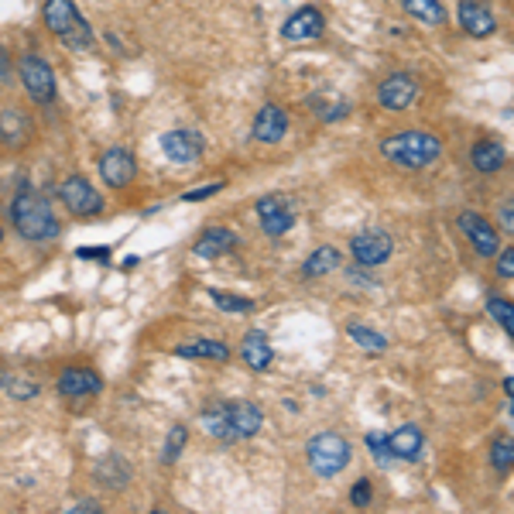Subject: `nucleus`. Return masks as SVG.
<instances>
[{"label": "nucleus", "mask_w": 514, "mask_h": 514, "mask_svg": "<svg viewBox=\"0 0 514 514\" xmlns=\"http://www.w3.org/2000/svg\"><path fill=\"white\" fill-rule=\"evenodd\" d=\"M186 442H189V432H186V425H171L169 439H165V449H161V463H165V466H171L175 459L182 457Z\"/></svg>", "instance_id": "30"}, {"label": "nucleus", "mask_w": 514, "mask_h": 514, "mask_svg": "<svg viewBox=\"0 0 514 514\" xmlns=\"http://www.w3.org/2000/svg\"><path fill=\"white\" fill-rule=\"evenodd\" d=\"M346 336L357 343L361 350H367V353H384V350H388V336H381V333H378V329H370V326L353 323L350 329H346Z\"/></svg>", "instance_id": "29"}, {"label": "nucleus", "mask_w": 514, "mask_h": 514, "mask_svg": "<svg viewBox=\"0 0 514 514\" xmlns=\"http://www.w3.org/2000/svg\"><path fill=\"white\" fill-rule=\"evenodd\" d=\"M158 144H161V154L171 165H192V161H199V154L206 148L199 131H189V127H175V131L161 134Z\"/></svg>", "instance_id": "9"}, {"label": "nucleus", "mask_w": 514, "mask_h": 514, "mask_svg": "<svg viewBox=\"0 0 514 514\" xmlns=\"http://www.w3.org/2000/svg\"><path fill=\"white\" fill-rule=\"evenodd\" d=\"M487 312H491V319H497V326L508 333V336H514V302H508V299H487Z\"/></svg>", "instance_id": "31"}, {"label": "nucleus", "mask_w": 514, "mask_h": 514, "mask_svg": "<svg viewBox=\"0 0 514 514\" xmlns=\"http://www.w3.org/2000/svg\"><path fill=\"white\" fill-rule=\"evenodd\" d=\"M220 189H223V182H210V186H203V189L182 192V199H186V203H199V199H210V196H216Z\"/></svg>", "instance_id": "35"}, {"label": "nucleus", "mask_w": 514, "mask_h": 514, "mask_svg": "<svg viewBox=\"0 0 514 514\" xmlns=\"http://www.w3.org/2000/svg\"><path fill=\"white\" fill-rule=\"evenodd\" d=\"M76 257H83V261H110V250L107 248H79Z\"/></svg>", "instance_id": "40"}, {"label": "nucleus", "mask_w": 514, "mask_h": 514, "mask_svg": "<svg viewBox=\"0 0 514 514\" xmlns=\"http://www.w3.org/2000/svg\"><path fill=\"white\" fill-rule=\"evenodd\" d=\"M419 79L412 76V73H391V76L384 79L381 86H378V103H381L384 110H408L415 100H419Z\"/></svg>", "instance_id": "8"}, {"label": "nucleus", "mask_w": 514, "mask_h": 514, "mask_svg": "<svg viewBox=\"0 0 514 514\" xmlns=\"http://www.w3.org/2000/svg\"><path fill=\"white\" fill-rule=\"evenodd\" d=\"M11 79V56L0 48V83H7Z\"/></svg>", "instance_id": "42"}, {"label": "nucleus", "mask_w": 514, "mask_h": 514, "mask_svg": "<svg viewBox=\"0 0 514 514\" xmlns=\"http://www.w3.org/2000/svg\"><path fill=\"white\" fill-rule=\"evenodd\" d=\"M459 28H463L470 39H491L497 31V18L491 14L487 4H480V0H463V4H459Z\"/></svg>", "instance_id": "15"}, {"label": "nucleus", "mask_w": 514, "mask_h": 514, "mask_svg": "<svg viewBox=\"0 0 514 514\" xmlns=\"http://www.w3.org/2000/svg\"><path fill=\"white\" fill-rule=\"evenodd\" d=\"M58 199L62 206L76 216H96L103 210V196L93 189V182L86 175H69L62 186H58Z\"/></svg>", "instance_id": "6"}, {"label": "nucleus", "mask_w": 514, "mask_h": 514, "mask_svg": "<svg viewBox=\"0 0 514 514\" xmlns=\"http://www.w3.org/2000/svg\"><path fill=\"white\" fill-rule=\"evenodd\" d=\"M401 7H405V14H412V18L429 24V28H436V24L446 21V7L439 0H401Z\"/></svg>", "instance_id": "26"}, {"label": "nucleus", "mask_w": 514, "mask_h": 514, "mask_svg": "<svg viewBox=\"0 0 514 514\" xmlns=\"http://www.w3.org/2000/svg\"><path fill=\"white\" fill-rule=\"evenodd\" d=\"M240 357H244V363H248L250 370H267L271 361H274V346L267 343V336L261 329H250L248 336H244V343H240Z\"/></svg>", "instance_id": "21"}, {"label": "nucleus", "mask_w": 514, "mask_h": 514, "mask_svg": "<svg viewBox=\"0 0 514 514\" xmlns=\"http://www.w3.org/2000/svg\"><path fill=\"white\" fill-rule=\"evenodd\" d=\"M350 250H353V261L361 267H378L391 257L395 240H391L388 230H361V233L350 240Z\"/></svg>", "instance_id": "7"}, {"label": "nucleus", "mask_w": 514, "mask_h": 514, "mask_svg": "<svg viewBox=\"0 0 514 514\" xmlns=\"http://www.w3.org/2000/svg\"><path fill=\"white\" fill-rule=\"evenodd\" d=\"M28 131H31V120L21 114V110H4L0 114V144L18 148V144H24Z\"/></svg>", "instance_id": "24"}, {"label": "nucleus", "mask_w": 514, "mask_h": 514, "mask_svg": "<svg viewBox=\"0 0 514 514\" xmlns=\"http://www.w3.org/2000/svg\"><path fill=\"white\" fill-rule=\"evenodd\" d=\"M254 210H257L261 230H265L267 237H282L295 223V213H292V203H288L285 196H261Z\"/></svg>", "instance_id": "10"}, {"label": "nucleus", "mask_w": 514, "mask_h": 514, "mask_svg": "<svg viewBox=\"0 0 514 514\" xmlns=\"http://www.w3.org/2000/svg\"><path fill=\"white\" fill-rule=\"evenodd\" d=\"M254 141H261V144H278L282 137L288 134V114L285 107H278V103H265L257 117H254Z\"/></svg>", "instance_id": "13"}, {"label": "nucleus", "mask_w": 514, "mask_h": 514, "mask_svg": "<svg viewBox=\"0 0 514 514\" xmlns=\"http://www.w3.org/2000/svg\"><path fill=\"white\" fill-rule=\"evenodd\" d=\"M7 395L14 401H28L39 395V381H28V378H18V374H11L7 378Z\"/></svg>", "instance_id": "34"}, {"label": "nucleus", "mask_w": 514, "mask_h": 514, "mask_svg": "<svg viewBox=\"0 0 514 514\" xmlns=\"http://www.w3.org/2000/svg\"><path fill=\"white\" fill-rule=\"evenodd\" d=\"M504 144L501 141H476L474 152H470V161H474L476 171H484V175H491V171H497L501 165H504Z\"/></svg>", "instance_id": "23"}, {"label": "nucleus", "mask_w": 514, "mask_h": 514, "mask_svg": "<svg viewBox=\"0 0 514 514\" xmlns=\"http://www.w3.org/2000/svg\"><path fill=\"white\" fill-rule=\"evenodd\" d=\"M504 391H508V395L514 398V378H508V381H504Z\"/></svg>", "instance_id": "43"}, {"label": "nucleus", "mask_w": 514, "mask_h": 514, "mask_svg": "<svg viewBox=\"0 0 514 514\" xmlns=\"http://www.w3.org/2000/svg\"><path fill=\"white\" fill-rule=\"evenodd\" d=\"M309 107H312L316 117L326 120V124H333V120H340V117L350 114V103H346L343 96H312V100H309Z\"/></svg>", "instance_id": "28"}, {"label": "nucleus", "mask_w": 514, "mask_h": 514, "mask_svg": "<svg viewBox=\"0 0 514 514\" xmlns=\"http://www.w3.org/2000/svg\"><path fill=\"white\" fill-rule=\"evenodd\" d=\"M213 305H220L223 312H254V302L250 299H240V295H230V292H210Z\"/></svg>", "instance_id": "33"}, {"label": "nucleus", "mask_w": 514, "mask_h": 514, "mask_svg": "<svg viewBox=\"0 0 514 514\" xmlns=\"http://www.w3.org/2000/svg\"><path fill=\"white\" fill-rule=\"evenodd\" d=\"M326 31V18L319 7H299L292 18L285 21L282 35L285 41H309V39H319Z\"/></svg>", "instance_id": "16"}, {"label": "nucleus", "mask_w": 514, "mask_h": 514, "mask_svg": "<svg viewBox=\"0 0 514 514\" xmlns=\"http://www.w3.org/2000/svg\"><path fill=\"white\" fill-rule=\"evenodd\" d=\"M11 223L18 230L24 240H56L58 237V220H56V210L52 203L41 196V192H31V189H21L11 203Z\"/></svg>", "instance_id": "1"}, {"label": "nucleus", "mask_w": 514, "mask_h": 514, "mask_svg": "<svg viewBox=\"0 0 514 514\" xmlns=\"http://www.w3.org/2000/svg\"><path fill=\"white\" fill-rule=\"evenodd\" d=\"M179 357H192V361H227L230 346L223 340H192L175 346Z\"/></svg>", "instance_id": "22"}, {"label": "nucleus", "mask_w": 514, "mask_h": 514, "mask_svg": "<svg viewBox=\"0 0 514 514\" xmlns=\"http://www.w3.org/2000/svg\"><path fill=\"white\" fill-rule=\"evenodd\" d=\"M343 265V254L336 248H319L309 254V261L302 265V274L305 278H323L329 271H336Z\"/></svg>", "instance_id": "25"}, {"label": "nucleus", "mask_w": 514, "mask_h": 514, "mask_svg": "<svg viewBox=\"0 0 514 514\" xmlns=\"http://www.w3.org/2000/svg\"><path fill=\"white\" fill-rule=\"evenodd\" d=\"M425 436H422L419 425H401L388 436V457L395 459H419Z\"/></svg>", "instance_id": "20"}, {"label": "nucleus", "mask_w": 514, "mask_h": 514, "mask_svg": "<svg viewBox=\"0 0 514 514\" xmlns=\"http://www.w3.org/2000/svg\"><path fill=\"white\" fill-rule=\"evenodd\" d=\"M457 223H459V230L470 237V244H474V250L480 254V257H494L501 237H497L494 227H491L480 213H459Z\"/></svg>", "instance_id": "14"}, {"label": "nucleus", "mask_w": 514, "mask_h": 514, "mask_svg": "<svg viewBox=\"0 0 514 514\" xmlns=\"http://www.w3.org/2000/svg\"><path fill=\"white\" fill-rule=\"evenodd\" d=\"M491 466H494V470H511L514 439H494V446H491Z\"/></svg>", "instance_id": "32"}, {"label": "nucleus", "mask_w": 514, "mask_h": 514, "mask_svg": "<svg viewBox=\"0 0 514 514\" xmlns=\"http://www.w3.org/2000/svg\"><path fill=\"white\" fill-rule=\"evenodd\" d=\"M497 220H501V227L508 230V233H514V199H504V203H501Z\"/></svg>", "instance_id": "38"}, {"label": "nucleus", "mask_w": 514, "mask_h": 514, "mask_svg": "<svg viewBox=\"0 0 514 514\" xmlns=\"http://www.w3.org/2000/svg\"><path fill=\"white\" fill-rule=\"evenodd\" d=\"M93 480L100 487H107V491H124L131 484V466H127V459L120 453H107L93 466Z\"/></svg>", "instance_id": "18"}, {"label": "nucleus", "mask_w": 514, "mask_h": 514, "mask_svg": "<svg viewBox=\"0 0 514 514\" xmlns=\"http://www.w3.org/2000/svg\"><path fill=\"white\" fill-rule=\"evenodd\" d=\"M227 419H230V429L237 439H250L261 432L265 425V412L254 405V401H227Z\"/></svg>", "instance_id": "17"}, {"label": "nucleus", "mask_w": 514, "mask_h": 514, "mask_svg": "<svg viewBox=\"0 0 514 514\" xmlns=\"http://www.w3.org/2000/svg\"><path fill=\"white\" fill-rule=\"evenodd\" d=\"M367 446H370V453L381 459V463L388 459V439H384V436H378V432H367Z\"/></svg>", "instance_id": "39"}, {"label": "nucleus", "mask_w": 514, "mask_h": 514, "mask_svg": "<svg viewBox=\"0 0 514 514\" xmlns=\"http://www.w3.org/2000/svg\"><path fill=\"white\" fill-rule=\"evenodd\" d=\"M0 240H4V230H0Z\"/></svg>", "instance_id": "44"}, {"label": "nucleus", "mask_w": 514, "mask_h": 514, "mask_svg": "<svg viewBox=\"0 0 514 514\" xmlns=\"http://www.w3.org/2000/svg\"><path fill=\"white\" fill-rule=\"evenodd\" d=\"M381 154L388 161H395L398 169L419 171V169H425V165L439 161L442 141H439L436 134H425V131H401V134H395V137H384Z\"/></svg>", "instance_id": "2"}, {"label": "nucleus", "mask_w": 514, "mask_h": 514, "mask_svg": "<svg viewBox=\"0 0 514 514\" xmlns=\"http://www.w3.org/2000/svg\"><path fill=\"white\" fill-rule=\"evenodd\" d=\"M237 248V233L227 227H210L203 230V237L192 244V254L196 257H223L230 250Z\"/></svg>", "instance_id": "19"}, {"label": "nucleus", "mask_w": 514, "mask_h": 514, "mask_svg": "<svg viewBox=\"0 0 514 514\" xmlns=\"http://www.w3.org/2000/svg\"><path fill=\"white\" fill-rule=\"evenodd\" d=\"M497 274H501V278H514V248L497 254Z\"/></svg>", "instance_id": "36"}, {"label": "nucleus", "mask_w": 514, "mask_h": 514, "mask_svg": "<svg viewBox=\"0 0 514 514\" xmlns=\"http://www.w3.org/2000/svg\"><path fill=\"white\" fill-rule=\"evenodd\" d=\"M18 73H21V86L28 90V96L35 103H52L56 100L58 93L56 73H52V65L41 56H24L18 62Z\"/></svg>", "instance_id": "5"}, {"label": "nucleus", "mask_w": 514, "mask_h": 514, "mask_svg": "<svg viewBox=\"0 0 514 514\" xmlns=\"http://www.w3.org/2000/svg\"><path fill=\"white\" fill-rule=\"evenodd\" d=\"M199 422H203V429L210 432L213 439H220V442H233V429H230V419H227V408L223 405H210L203 415H199Z\"/></svg>", "instance_id": "27"}, {"label": "nucleus", "mask_w": 514, "mask_h": 514, "mask_svg": "<svg viewBox=\"0 0 514 514\" xmlns=\"http://www.w3.org/2000/svg\"><path fill=\"white\" fill-rule=\"evenodd\" d=\"M58 395L62 398H93V395H100V388H103V381H100V374L96 370H90V367H65L62 374H58Z\"/></svg>", "instance_id": "12"}, {"label": "nucleus", "mask_w": 514, "mask_h": 514, "mask_svg": "<svg viewBox=\"0 0 514 514\" xmlns=\"http://www.w3.org/2000/svg\"><path fill=\"white\" fill-rule=\"evenodd\" d=\"M350 501H353L357 508H367V504H370V480H357V487L350 491Z\"/></svg>", "instance_id": "37"}, {"label": "nucleus", "mask_w": 514, "mask_h": 514, "mask_svg": "<svg viewBox=\"0 0 514 514\" xmlns=\"http://www.w3.org/2000/svg\"><path fill=\"white\" fill-rule=\"evenodd\" d=\"M350 442L340 436V432H319V436L309 439L305 446V459L312 466V474L319 476H336L350 466Z\"/></svg>", "instance_id": "4"}, {"label": "nucleus", "mask_w": 514, "mask_h": 514, "mask_svg": "<svg viewBox=\"0 0 514 514\" xmlns=\"http://www.w3.org/2000/svg\"><path fill=\"white\" fill-rule=\"evenodd\" d=\"M134 175H137V161L127 148H110V152L100 154V179L110 186V189H124L131 186Z\"/></svg>", "instance_id": "11"}, {"label": "nucleus", "mask_w": 514, "mask_h": 514, "mask_svg": "<svg viewBox=\"0 0 514 514\" xmlns=\"http://www.w3.org/2000/svg\"><path fill=\"white\" fill-rule=\"evenodd\" d=\"M96 511H100L96 501H79V504H73V514H96Z\"/></svg>", "instance_id": "41"}, {"label": "nucleus", "mask_w": 514, "mask_h": 514, "mask_svg": "<svg viewBox=\"0 0 514 514\" xmlns=\"http://www.w3.org/2000/svg\"><path fill=\"white\" fill-rule=\"evenodd\" d=\"M41 18H45V28H48L56 39H62V45H65L69 52H86V48L93 45V28H90V21L76 11L73 0H45Z\"/></svg>", "instance_id": "3"}]
</instances>
